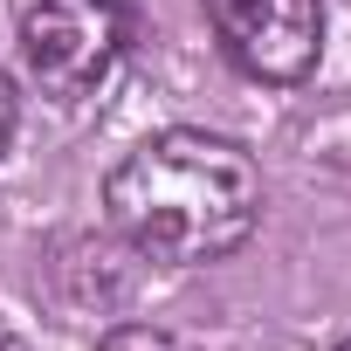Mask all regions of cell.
I'll return each instance as SVG.
<instances>
[{
  "label": "cell",
  "instance_id": "obj_1",
  "mask_svg": "<svg viewBox=\"0 0 351 351\" xmlns=\"http://www.w3.org/2000/svg\"><path fill=\"white\" fill-rule=\"evenodd\" d=\"M104 207L138 255H152L165 269H207L255 234L262 172L234 138L172 124V131L138 138L117 158Z\"/></svg>",
  "mask_w": 351,
  "mask_h": 351
},
{
  "label": "cell",
  "instance_id": "obj_2",
  "mask_svg": "<svg viewBox=\"0 0 351 351\" xmlns=\"http://www.w3.org/2000/svg\"><path fill=\"white\" fill-rule=\"evenodd\" d=\"M124 42H131L124 0H35L21 14V62L62 104L97 97L104 76L117 69Z\"/></svg>",
  "mask_w": 351,
  "mask_h": 351
},
{
  "label": "cell",
  "instance_id": "obj_4",
  "mask_svg": "<svg viewBox=\"0 0 351 351\" xmlns=\"http://www.w3.org/2000/svg\"><path fill=\"white\" fill-rule=\"evenodd\" d=\"M97 351H193V344L172 330H152V324H117V330H104Z\"/></svg>",
  "mask_w": 351,
  "mask_h": 351
},
{
  "label": "cell",
  "instance_id": "obj_7",
  "mask_svg": "<svg viewBox=\"0 0 351 351\" xmlns=\"http://www.w3.org/2000/svg\"><path fill=\"white\" fill-rule=\"evenodd\" d=\"M337 351H351V337H344V344H337Z\"/></svg>",
  "mask_w": 351,
  "mask_h": 351
},
{
  "label": "cell",
  "instance_id": "obj_3",
  "mask_svg": "<svg viewBox=\"0 0 351 351\" xmlns=\"http://www.w3.org/2000/svg\"><path fill=\"white\" fill-rule=\"evenodd\" d=\"M228 62L255 83H310L324 56V0H207Z\"/></svg>",
  "mask_w": 351,
  "mask_h": 351
},
{
  "label": "cell",
  "instance_id": "obj_6",
  "mask_svg": "<svg viewBox=\"0 0 351 351\" xmlns=\"http://www.w3.org/2000/svg\"><path fill=\"white\" fill-rule=\"evenodd\" d=\"M0 351H35V344H28V337H21V330L8 324V317H0Z\"/></svg>",
  "mask_w": 351,
  "mask_h": 351
},
{
  "label": "cell",
  "instance_id": "obj_5",
  "mask_svg": "<svg viewBox=\"0 0 351 351\" xmlns=\"http://www.w3.org/2000/svg\"><path fill=\"white\" fill-rule=\"evenodd\" d=\"M8 131H14V83H8V69H0V145H8Z\"/></svg>",
  "mask_w": 351,
  "mask_h": 351
}]
</instances>
